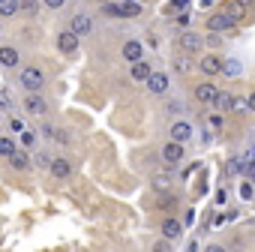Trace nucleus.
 I'll use <instances>...</instances> for the list:
<instances>
[{
    "mask_svg": "<svg viewBox=\"0 0 255 252\" xmlns=\"http://www.w3.org/2000/svg\"><path fill=\"white\" fill-rule=\"evenodd\" d=\"M144 84H147V90H150L153 96H165V93L171 90V75H168V72H150V78H147Z\"/></svg>",
    "mask_w": 255,
    "mask_h": 252,
    "instance_id": "39448f33",
    "label": "nucleus"
},
{
    "mask_svg": "<svg viewBox=\"0 0 255 252\" xmlns=\"http://www.w3.org/2000/svg\"><path fill=\"white\" fill-rule=\"evenodd\" d=\"M15 150H18V144H15L9 135H0V156H6V159H9Z\"/></svg>",
    "mask_w": 255,
    "mask_h": 252,
    "instance_id": "4be33fe9",
    "label": "nucleus"
},
{
    "mask_svg": "<svg viewBox=\"0 0 255 252\" xmlns=\"http://www.w3.org/2000/svg\"><path fill=\"white\" fill-rule=\"evenodd\" d=\"M18 84H21V90H27V93H39V90H45V72H42L39 66H21Z\"/></svg>",
    "mask_w": 255,
    "mask_h": 252,
    "instance_id": "f257e3e1",
    "label": "nucleus"
},
{
    "mask_svg": "<svg viewBox=\"0 0 255 252\" xmlns=\"http://www.w3.org/2000/svg\"><path fill=\"white\" fill-rule=\"evenodd\" d=\"M207 30H213V33H228V30H234V21H231L225 12H213V15H207Z\"/></svg>",
    "mask_w": 255,
    "mask_h": 252,
    "instance_id": "9d476101",
    "label": "nucleus"
},
{
    "mask_svg": "<svg viewBox=\"0 0 255 252\" xmlns=\"http://www.w3.org/2000/svg\"><path fill=\"white\" fill-rule=\"evenodd\" d=\"M192 135H195V129H192L189 120H174V123L168 126V138H171V141L186 144V141H192Z\"/></svg>",
    "mask_w": 255,
    "mask_h": 252,
    "instance_id": "20e7f679",
    "label": "nucleus"
},
{
    "mask_svg": "<svg viewBox=\"0 0 255 252\" xmlns=\"http://www.w3.org/2000/svg\"><path fill=\"white\" fill-rule=\"evenodd\" d=\"M156 204H159L162 210H171V207L177 204V198H174V195H171V192L165 189V192H159V201H156Z\"/></svg>",
    "mask_w": 255,
    "mask_h": 252,
    "instance_id": "393cba45",
    "label": "nucleus"
},
{
    "mask_svg": "<svg viewBox=\"0 0 255 252\" xmlns=\"http://www.w3.org/2000/svg\"><path fill=\"white\" fill-rule=\"evenodd\" d=\"M21 9L18 0H0V18H15Z\"/></svg>",
    "mask_w": 255,
    "mask_h": 252,
    "instance_id": "412c9836",
    "label": "nucleus"
},
{
    "mask_svg": "<svg viewBox=\"0 0 255 252\" xmlns=\"http://www.w3.org/2000/svg\"><path fill=\"white\" fill-rule=\"evenodd\" d=\"M48 171H51L54 180H69V177H72V162H69L66 156H51Z\"/></svg>",
    "mask_w": 255,
    "mask_h": 252,
    "instance_id": "6e6552de",
    "label": "nucleus"
},
{
    "mask_svg": "<svg viewBox=\"0 0 255 252\" xmlns=\"http://www.w3.org/2000/svg\"><path fill=\"white\" fill-rule=\"evenodd\" d=\"M207 126H210V129H222V114H210L207 117Z\"/></svg>",
    "mask_w": 255,
    "mask_h": 252,
    "instance_id": "cd10ccee",
    "label": "nucleus"
},
{
    "mask_svg": "<svg viewBox=\"0 0 255 252\" xmlns=\"http://www.w3.org/2000/svg\"><path fill=\"white\" fill-rule=\"evenodd\" d=\"M225 15H228V18H231V21L237 24V21L243 18V9H240V6H228V12H225Z\"/></svg>",
    "mask_w": 255,
    "mask_h": 252,
    "instance_id": "a878e982",
    "label": "nucleus"
},
{
    "mask_svg": "<svg viewBox=\"0 0 255 252\" xmlns=\"http://www.w3.org/2000/svg\"><path fill=\"white\" fill-rule=\"evenodd\" d=\"M57 48H60V54H75L78 51V36L66 27L63 33H57Z\"/></svg>",
    "mask_w": 255,
    "mask_h": 252,
    "instance_id": "4468645a",
    "label": "nucleus"
},
{
    "mask_svg": "<svg viewBox=\"0 0 255 252\" xmlns=\"http://www.w3.org/2000/svg\"><path fill=\"white\" fill-rule=\"evenodd\" d=\"M102 12L108 18H138L141 15V3L138 0H126V3H102Z\"/></svg>",
    "mask_w": 255,
    "mask_h": 252,
    "instance_id": "f03ea898",
    "label": "nucleus"
},
{
    "mask_svg": "<svg viewBox=\"0 0 255 252\" xmlns=\"http://www.w3.org/2000/svg\"><path fill=\"white\" fill-rule=\"evenodd\" d=\"M9 165H12L15 171H27V168H30V153H27V150H15V153L9 156Z\"/></svg>",
    "mask_w": 255,
    "mask_h": 252,
    "instance_id": "6ab92c4d",
    "label": "nucleus"
},
{
    "mask_svg": "<svg viewBox=\"0 0 255 252\" xmlns=\"http://www.w3.org/2000/svg\"><path fill=\"white\" fill-rule=\"evenodd\" d=\"M183 234V225L174 219V216H165V222H162V237H168V240H177Z\"/></svg>",
    "mask_w": 255,
    "mask_h": 252,
    "instance_id": "a211bd4d",
    "label": "nucleus"
},
{
    "mask_svg": "<svg viewBox=\"0 0 255 252\" xmlns=\"http://www.w3.org/2000/svg\"><path fill=\"white\" fill-rule=\"evenodd\" d=\"M0 66H6V69H18L21 66V51L12 48V45H3L0 48Z\"/></svg>",
    "mask_w": 255,
    "mask_h": 252,
    "instance_id": "dca6fc26",
    "label": "nucleus"
},
{
    "mask_svg": "<svg viewBox=\"0 0 255 252\" xmlns=\"http://www.w3.org/2000/svg\"><path fill=\"white\" fill-rule=\"evenodd\" d=\"M222 72H225L228 78H237V75L243 72V63H240L237 57H222Z\"/></svg>",
    "mask_w": 255,
    "mask_h": 252,
    "instance_id": "aec40b11",
    "label": "nucleus"
},
{
    "mask_svg": "<svg viewBox=\"0 0 255 252\" xmlns=\"http://www.w3.org/2000/svg\"><path fill=\"white\" fill-rule=\"evenodd\" d=\"M177 24H180V27H186V24H189V15H186V12H183V15H177Z\"/></svg>",
    "mask_w": 255,
    "mask_h": 252,
    "instance_id": "f704fd0d",
    "label": "nucleus"
},
{
    "mask_svg": "<svg viewBox=\"0 0 255 252\" xmlns=\"http://www.w3.org/2000/svg\"><path fill=\"white\" fill-rule=\"evenodd\" d=\"M21 105H24V114H30V117H42V114L48 111V102H45L42 90H39V93H27Z\"/></svg>",
    "mask_w": 255,
    "mask_h": 252,
    "instance_id": "423d86ee",
    "label": "nucleus"
},
{
    "mask_svg": "<svg viewBox=\"0 0 255 252\" xmlns=\"http://www.w3.org/2000/svg\"><path fill=\"white\" fill-rule=\"evenodd\" d=\"M69 30L81 39V36H87V33H93V18L90 15H84V12H78V15H72V21H69Z\"/></svg>",
    "mask_w": 255,
    "mask_h": 252,
    "instance_id": "9b49d317",
    "label": "nucleus"
},
{
    "mask_svg": "<svg viewBox=\"0 0 255 252\" xmlns=\"http://www.w3.org/2000/svg\"><path fill=\"white\" fill-rule=\"evenodd\" d=\"M18 3H21L24 15H36V12H39V6H42V0H18Z\"/></svg>",
    "mask_w": 255,
    "mask_h": 252,
    "instance_id": "b1692460",
    "label": "nucleus"
},
{
    "mask_svg": "<svg viewBox=\"0 0 255 252\" xmlns=\"http://www.w3.org/2000/svg\"><path fill=\"white\" fill-rule=\"evenodd\" d=\"M150 72H153V66L141 57V60H135V63H129V78L132 81H138V84H144L147 78H150Z\"/></svg>",
    "mask_w": 255,
    "mask_h": 252,
    "instance_id": "2eb2a0df",
    "label": "nucleus"
},
{
    "mask_svg": "<svg viewBox=\"0 0 255 252\" xmlns=\"http://www.w3.org/2000/svg\"><path fill=\"white\" fill-rule=\"evenodd\" d=\"M0 135H3V126H0Z\"/></svg>",
    "mask_w": 255,
    "mask_h": 252,
    "instance_id": "4c0bfd02",
    "label": "nucleus"
},
{
    "mask_svg": "<svg viewBox=\"0 0 255 252\" xmlns=\"http://www.w3.org/2000/svg\"><path fill=\"white\" fill-rule=\"evenodd\" d=\"M9 129H12V132H24V129H27V126H24V120H18V117H12V120H9Z\"/></svg>",
    "mask_w": 255,
    "mask_h": 252,
    "instance_id": "c85d7f7f",
    "label": "nucleus"
},
{
    "mask_svg": "<svg viewBox=\"0 0 255 252\" xmlns=\"http://www.w3.org/2000/svg\"><path fill=\"white\" fill-rule=\"evenodd\" d=\"M63 3H66V0H42L45 9H63Z\"/></svg>",
    "mask_w": 255,
    "mask_h": 252,
    "instance_id": "7c9ffc66",
    "label": "nucleus"
},
{
    "mask_svg": "<svg viewBox=\"0 0 255 252\" xmlns=\"http://www.w3.org/2000/svg\"><path fill=\"white\" fill-rule=\"evenodd\" d=\"M159 156H162V162L165 165H180L183 162V156H186V144H180V141H165L162 144V150H159Z\"/></svg>",
    "mask_w": 255,
    "mask_h": 252,
    "instance_id": "7ed1b4c3",
    "label": "nucleus"
},
{
    "mask_svg": "<svg viewBox=\"0 0 255 252\" xmlns=\"http://www.w3.org/2000/svg\"><path fill=\"white\" fill-rule=\"evenodd\" d=\"M153 189H156V192H165V189H171V174H165V171L153 174Z\"/></svg>",
    "mask_w": 255,
    "mask_h": 252,
    "instance_id": "5701e85b",
    "label": "nucleus"
},
{
    "mask_svg": "<svg viewBox=\"0 0 255 252\" xmlns=\"http://www.w3.org/2000/svg\"><path fill=\"white\" fill-rule=\"evenodd\" d=\"M204 42H207V45H210V48H219V45H222V36H219V33H213V30H210V33H207V39H204Z\"/></svg>",
    "mask_w": 255,
    "mask_h": 252,
    "instance_id": "bb28decb",
    "label": "nucleus"
},
{
    "mask_svg": "<svg viewBox=\"0 0 255 252\" xmlns=\"http://www.w3.org/2000/svg\"><path fill=\"white\" fill-rule=\"evenodd\" d=\"M177 69H180V72H189V63H186V57H177Z\"/></svg>",
    "mask_w": 255,
    "mask_h": 252,
    "instance_id": "473e14b6",
    "label": "nucleus"
},
{
    "mask_svg": "<svg viewBox=\"0 0 255 252\" xmlns=\"http://www.w3.org/2000/svg\"><path fill=\"white\" fill-rule=\"evenodd\" d=\"M0 108H12V102H9V96H6V93H0Z\"/></svg>",
    "mask_w": 255,
    "mask_h": 252,
    "instance_id": "72a5a7b5",
    "label": "nucleus"
},
{
    "mask_svg": "<svg viewBox=\"0 0 255 252\" xmlns=\"http://www.w3.org/2000/svg\"><path fill=\"white\" fill-rule=\"evenodd\" d=\"M216 96H219V87H216L213 81H201V84L195 87V99H198L201 105H213Z\"/></svg>",
    "mask_w": 255,
    "mask_h": 252,
    "instance_id": "ddd939ff",
    "label": "nucleus"
},
{
    "mask_svg": "<svg viewBox=\"0 0 255 252\" xmlns=\"http://www.w3.org/2000/svg\"><path fill=\"white\" fill-rule=\"evenodd\" d=\"M0 33H3V18H0Z\"/></svg>",
    "mask_w": 255,
    "mask_h": 252,
    "instance_id": "e433bc0d",
    "label": "nucleus"
},
{
    "mask_svg": "<svg viewBox=\"0 0 255 252\" xmlns=\"http://www.w3.org/2000/svg\"><path fill=\"white\" fill-rule=\"evenodd\" d=\"M36 165H39V168H48V165H51V156H48V153H36Z\"/></svg>",
    "mask_w": 255,
    "mask_h": 252,
    "instance_id": "2f4dec72",
    "label": "nucleus"
},
{
    "mask_svg": "<svg viewBox=\"0 0 255 252\" xmlns=\"http://www.w3.org/2000/svg\"><path fill=\"white\" fill-rule=\"evenodd\" d=\"M198 69L207 75V78H216V75H222V57L219 54H207V57H201V63H198Z\"/></svg>",
    "mask_w": 255,
    "mask_h": 252,
    "instance_id": "f8f14e48",
    "label": "nucleus"
},
{
    "mask_svg": "<svg viewBox=\"0 0 255 252\" xmlns=\"http://www.w3.org/2000/svg\"><path fill=\"white\" fill-rule=\"evenodd\" d=\"M153 249H156V252H168V249H171V240H168V237H162V240H156V243H153Z\"/></svg>",
    "mask_w": 255,
    "mask_h": 252,
    "instance_id": "c756f323",
    "label": "nucleus"
},
{
    "mask_svg": "<svg viewBox=\"0 0 255 252\" xmlns=\"http://www.w3.org/2000/svg\"><path fill=\"white\" fill-rule=\"evenodd\" d=\"M246 105H249V108H252V111H255V90H252V93H249V99H246Z\"/></svg>",
    "mask_w": 255,
    "mask_h": 252,
    "instance_id": "c9c22d12",
    "label": "nucleus"
},
{
    "mask_svg": "<svg viewBox=\"0 0 255 252\" xmlns=\"http://www.w3.org/2000/svg\"><path fill=\"white\" fill-rule=\"evenodd\" d=\"M177 45H180V51H186V54H198L201 45H204V39H201L198 33H192V30H183V33L177 36Z\"/></svg>",
    "mask_w": 255,
    "mask_h": 252,
    "instance_id": "0eeeda50",
    "label": "nucleus"
},
{
    "mask_svg": "<svg viewBox=\"0 0 255 252\" xmlns=\"http://www.w3.org/2000/svg\"><path fill=\"white\" fill-rule=\"evenodd\" d=\"M213 108H219V111H237V108H243V102H240L234 93H222V90H219V96H216Z\"/></svg>",
    "mask_w": 255,
    "mask_h": 252,
    "instance_id": "f3484780",
    "label": "nucleus"
},
{
    "mask_svg": "<svg viewBox=\"0 0 255 252\" xmlns=\"http://www.w3.org/2000/svg\"><path fill=\"white\" fill-rule=\"evenodd\" d=\"M120 57H123L126 63L141 60V57H144V45H141V39H126L123 48H120Z\"/></svg>",
    "mask_w": 255,
    "mask_h": 252,
    "instance_id": "1a4fd4ad",
    "label": "nucleus"
},
{
    "mask_svg": "<svg viewBox=\"0 0 255 252\" xmlns=\"http://www.w3.org/2000/svg\"><path fill=\"white\" fill-rule=\"evenodd\" d=\"M99 3H105V0H99Z\"/></svg>",
    "mask_w": 255,
    "mask_h": 252,
    "instance_id": "58836bf2",
    "label": "nucleus"
}]
</instances>
